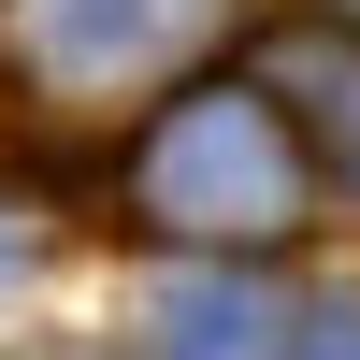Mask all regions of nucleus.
Returning <instances> with one entry per match:
<instances>
[{"mask_svg": "<svg viewBox=\"0 0 360 360\" xmlns=\"http://www.w3.org/2000/svg\"><path fill=\"white\" fill-rule=\"evenodd\" d=\"M303 202H317V144H303V115H288L274 86H245V72L173 86V101L144 115V144H130V217L159 231V245H288Z\"/></svg>", "mask_w": 360, "mask_h": 360, "instance_id": "obj_1", "label": "nucleus"}, {"mask_svg": "<svg viewBox=\"0 0 360 360\" xmlns=\"http://www.w3.org/2000/svg\"><path fill=\"white\" fill-rule=\"evenodd\" d=\"M202 29V0H0V72L29 101H115Z\"/></svg>", "mask_w": 360, "mask_h": 360, "instance_id": "obj_2", "label": "nucleus"}, {"mask_svg": "<svg viewBox=\"0 0 360 360\" xmlns=\"http://www.w3.org/2000/svg\"><path fill=\"white\" fill-rule=\"evenodd\" d=\"M159 360H288V303L259 274H173L159 288Z\"/></svg>", "mask_w": 360, "mask_h": 360, "instance_id": "obj_3", "label": "nucleus"}, {"mask_svg": "<svg viewBox=\"0 0 360 360\" xmlns=\"http://www.w3.org/2000/svg\"><path fill=\"white\" fill-rule=\"evenodd\" d=\"M303 115H317V144H332V173L360 188V44H346V58H317V72H303Z\"/></svg>", "mask_w": 360, "mask_h": 360, "instance_id": "obj_4", "label": "nucleus"}, {"mask_svg": "<svg viewBox=\"0 0 360 360\" xmlns=\"http://www.w3.org/2000/svg\"><path fill=\"white\" fill-rule=\"evenodd\" d=\"M288 360H360V303H317V317H288Z\"/></svg>", "mask_w": 360, "mask_h": 360, "instance_id": "obj_5", "label": "nucleus"}, {"mask_svg": "<svg viewBox=\"0 0 360 360\" xmlns=\"http://www.w3.org/2000/svg\"><path fill=\"white\" fill-rule=\"evenodd\" d=\"M303 15H332V29H360V0H303Z\"/></svg>", "mask_w": 360, "mask_h": 360, "instance_id": "obj_6", "label": "nucleus"}]
</instances>
